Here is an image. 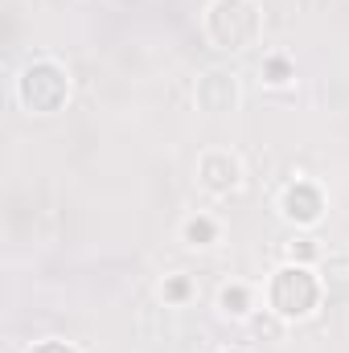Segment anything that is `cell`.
<instances>
[{
	"instance_id": "obj_1",
	"label": "cell",
	"mask_w": 349,
	"mask_h": 353,
	"mask_svg": "<svg viewBox=\"0 0 349 353\" xmlns=\"http://www.w3.org/2000/svg\"><path fill=\"white\" fill-rule=\"evenodd\" d=\"M312 300H317V283L308 271H283L275 279V308L279 312H308Z\"/></svg>"
},
{
	"instance_id": "obj_2",
	"label": "cell",
	"mask_w": 349,
	"mask_h": 353,
	"mask_svg": "<svg viewBox=\"0 0 349 353\" xmlns=\"http://www.w3.org/2000/svg\"><path fill=\"white\" fill-rule=\"evenodd\" d=\"M317 205H321V201H317L312 189H292V193H288V214H296V218H304V222L317 218Z\"/></svg>"
},
{
	"instance_id": "obj_3",
	"label": "cell",
	"mask_w": 349,
	"mask_h": 353,
	"mask_svg": "<svg viewBox=\"0 0 349 353\" xmlns=\"http://www.w3.org/2000/svg\"><path fill=\"white\" fill-rule=\"evenodd\" d=\"M37 353H70V350H62V345H41Z\"/></svg>"
}]
</instances>
